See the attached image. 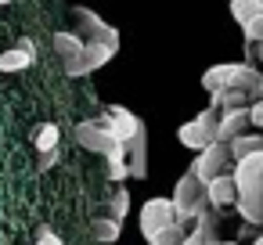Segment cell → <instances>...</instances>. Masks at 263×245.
I'll return each mask as SVG.
<instances>
[{
	"mask_svg": "<svg viewBox=\"0 0 263 245\" xmlns=\"http://www.w3.org/2000/svg\"><path fill=\"white\" fill-rule=\"evenodd\" d=\"M234 187H238V213L249 223H263V152H249L234 159Z\"/></svg>",
	"mask_w": 263,
	"mask_h": 245,
	"instance_id": "1",
	"label": "cell"
},
{
	"mask_svg": "<svg viewBox=\"0 0 263 245\" xmlns=\"http://www.w3.org/2000/svg\"><path fill=\"white\" fill-rule=\"evenodd\" d=\"M259 72L252 65H238V62H223V65H209L202 72V87L213 94V90H223V87H241L249 90V98L256 101L259 98Z\"/></svg>",
	"mask_w": 263,
	"mask_h": 245,
	"instance_id": "2",
	"label": "cell"
},
{
	"mask_svg": "<svg viewBox=\"0 0 263 245\" xmlns=\"http://www.w3.org/2000/svg\"><path fill=\"white\" fill-rule=\"evenodd\" d=\"M173 213H177V220L180 223H191V220H198L205 209H209V191H205V180H198L191 169L177 180V187H173Z\"/></svg>",
	"mask_w": 263,
	"mask_h": 245,
	"instance_id": "3",
	"label": "cell"
},
{
	"mask_svg": "<svg viewBox=\"0 0 263 245\" xmlns=\"http://www.w3.org/2000/svg\"><path fill=\"white\" fill-rule=\"evenodd\" d=\"M116 51H119V44H108V40H87L83 44V51L72 58V62H65V72L69 76H90L94 69H101V65H108L112 58H116Z\"/></svg>",
	"mask_w": 263,
	"mask_h": 245,
	"instance_id": "4",
	"label": "cell"
},
{
	"mask_svg": "<svg viewBox=\"0 0 263 245\" xmlns=\"http://www.w3.org/2000/svg\"><path fill=\"white\" fill-rule=\"evenodd\" d=\"M227 162H234V155H231V144L227 141H213V144H205L202 152H198V159L191 162V173L198 177V180H213L216 173H223L227 169Z\"/></svg>",
	"mask_w": 263,
	"mask_h": 245,
	"instance_id": "5",
	"label": "cell"
},
{
	"mask_svg": "<svg viewBox=\"0 0 263 245\" xmlns=\"http://www.w3.org/2000/svg\"><path fill=\"white\" fill-rule=\"evenodd\" d=\"M216 116H213V108L209 112H202L198 119H191V123H184L180 130H177V141L184 144V148H195V152H202L205 144H213L216 141Z\"/></svg>",
	"mask_w": 263,
	"mask_h": 245,
	"instance_id": "6",
	"label": "cell"
},
{
	"mask_svg": "<svg viewBox=\"0 0 263 245\" xmlns=\"http://www.w3.org/2000/svg\"><path fill=\"white\" fill-rule=\"evenodd\" d=\"M177 213H173V198H148L141 205V234L152 238L155 231H162L166 223H173Z\"/></svg>",
	"mask_w": 263,
	"mask_h": 245,
	"instance_id": "7",
	"label": "cell"
},
{
	"mask_svg": "<svg viewBox=\"0 0 263 245\" xmlns=\"http://www.w3.org/2000/svg\"><path fill=\"white\" fill-rule=\"evenodd\" d=\"M76 33L83 36V40H108V44H119V33L105 22V18H98L90 8H76Z\"/></svg>",
	"mask_w": 263,
	"mask_h": 245,
	"instance_id": "8",
	"label": "cell"
},
{
	"mask_svg": "<svg viewBox=\"0 0 263 245\" xmlns=\"http://www.w3.org/2000/svg\"><path fill=\"white\" fill-rule=\"evenodd\" d=\"M101 119H105V123L112 126V134H116L119 141H130V137H134V134H137V130L144 126V123H141V119H137V116H134L130 108H123V105H108Z\"/></svg>",
	"mask_w": 263,
	"mask_h": 245,
	"instance_id": "9",
	"label": "cell"
},
{
	"mask_svg": "<svg viewBox=\"0 0 263 245\" xmlns=\"http://www.w3.org/2000/svg\"><path fill=\"white\" fill-rule=\"evenodd\" d=\"M126 166H130V177L134 180H144L148 177V134H144V126L126 141Z\"/></svg>",
	"mask_w": 263,
	"mask_h": 245,
	"instance_id": "10",
	"label": "cell"
},
{
	"mask_svg": "<svg viewBox=\"0 0 263 245\" xmlns=\"http://www.w3.org/2000/svg\"><path fill=\"white\" fill-rule=\"evenodd\" d=\"M249 126H252L249 123V108H223L220 112V123H216V141H234Z\"/></svg>",
	"mask_w": 263,
	"mask_h": 245,
	"instance_id": "11",
	"label": "cell"
},
{
	"mask_svg": "<svg viewBox=\"0 0 263 245\" xmlns=\"http://www.w3.org/2000/svg\"><path fill=\"white\" fill-rule=\"evenodd\" d=\"M205 191H209V205H213V209H223V205H231V202L238 198V187H234V177H231V173H216V177L205 184Z\"/></svg>",
	"mask_w": 263,
	"mask_h": 245,
	"instance_id": "12",
	"label": "cell"
},
{
	"mask_svg": "<svg viewBox=\"0 0 263 245\" xmlns=\"http://www.w3.org/2000/svg\"><path fill=\"white\" fill-rule=\"evenodd\" d=\"M213 98V108H249L252 105V98H249V90H241V87H223V90H213L209 94Z\"/></svg>",
	"mask_w": 263,
	"mask_h": 245,
	"instance_id": "13",
	"label": "cell"
},
{
	"mask_svg": "<svg viewBox=\"0 0 263 245\" xmlns=\"http://www.w3.org/2000/svg\"><path fill=\"white\" fill-rule=\"evenodd\" d=\"M33 54L36 51H29V47H8L4 54H0V72H22V69H29L33 65Z\"/></svg>",
	"mask_w": 263,
	"mask_h": 245,
	"instance_id": "14",
	"label": "cell"
},
{
	"mask_svg": "<svg viewBox=\"0 0 263 245\" xmlns=\"http://www.w3.org/2000/svg\"><path fill=\"white\" fill-rule=\"evenodd\" d=\"M51 44H54V54H58L62 62H72V58L83 51V44H87V40H83L80 33H54V36H51Z\"/></svg>",
	"mask_w": 263,
	"mask_h": 245,
	"instance_id": "15",
	"label": "cell"
},
{
	"mask_svg": "<svg viewBox=\"0 0 263 245\" xmlns=\"http://www.w3.org/2000/svg\"><path fill=\"white\" fill-rule=\"evenodd\" d=\"M231 15H234V22L245 29L256 15H263V0H231Z\"/></svg>",
	"mask_w": 263,
	"mask_h": 245,
	"instance_id": "16",
	"label": "cell"
},
{
	"mask_svg": "<svg viewBox=\"0 0 263 245\" xmlns=\"http://www.w3.org/2000/svg\"><path fill=\"white\" fill-rule=\"evenodd\" d=\"M231 144V155L234 159H241V155H249V152H263V134H238L234 141H227Z\"/></svg>",
	"mask_w": 263,
	"mask_h": 245,
	"instance_id": "17",
	"label": "cell"
},
{
	"mask_svg": "<svg viewBox=\"0 0 263 245\" xmlns=\"http://www.w3.org/2000/svg\"><path fill=\"white\" fill-rule=\"evenodd\" d=\"M90 231H94V238H98V241H105V245H112V241L119 238V220H116L112 213H108V216H98Z\"/></svg>",
	"mask_w": 263,
	"mask_h": 245,
	"instance_id": "18",
	"label": "cell"
},
{
	"mask_svg": "<svg viewBox=\"0 0 263 245\" xmlns=\"http://www.w3.org/2000/svg\"><path fill=\"white\" fill-rule=\"evenodd\" d=\"M180 238H184V223L173 220V223H166L162 231H155V234L148 238V245H180Z\"/></svg>",
	"mask_w": 263,
	"mask_h": 245,
	"instance_id": "19",
	"label": "cell"
},
{
	"mask_svg": "<svg viewBox=\"0 0 263 245\" xmlns=\"http://www.w3.org/2000/svg\"><path fill=\"white\" fill-rule=\"evenodd\" d=\"M58 137H62V130H58L54 123H47V126H40V130H36V137H33V141H36V148H40V152H54V148H58Z\"/></svg>",
	"mask_w": 263,
	"mask_h": 245,
	"instance_id": "20",
	"label": "cell"
},
{
	"mask_svg": "<svg viewBox=\"0 0 263 245\" xmlns=\"http://www.w3.org/2000/svg\"><path fill=\"white\" fill-rule=\"evenodd\" d=\"M108 213H112L116 220H123V216L130 213V191L116 187V191H112V198H108Z\"/></svg>",
	"mask_w": 263,
	"mask_h": 245,
	"instance_id": "21",
	"label": "cell"
},
{
	"mask_svg": "<svg viewBox=\"0 0 263 245\" xmlns=\"http://www.w3.org/2000/svg\"><path fill=\"white\" fill-rule=\"evenodd\" d=\"M245 44H263V15H256L245 26Z\"/></svg>",
	"mask_w": 263,
	"mask_h": 245,
	"instance_id": "22",
	"label": "cell"
},
{
	"mask_svg": "<svg viewBox=\"0 0 263 245\" xmlns=\"http://www.w3.org/2000/svg\"><path fill=\"white\" fill-rule=\"evenodd\" d=\"M249 123H252L256 130H263V98H256V101L249 105Z\"/></svg>",
	"mask_w": 263,
	"mask_h": 245,
	"instance_id": "23",
	"label": "cell"
},
{
	"mask_svg": "<svg viewBox=\"0 0 263 245\" xmlns=\"http://www.w3.org/2000/svg\"><path fill=\"white\" fill-rule=\"evenodd\" d=\"M36 245H65L54 231H47V227H40V234H36Z\"/></svg>",
	"mask_w": 263,
	"mask_h": 245,
	"instance_id": "24",
	"label": "cell"
},
{
	"mask_svg": "<svg viewBox=\"0 0 263 245\" xmlns=\"http://www.w3.org/2000/svg\"><path fill=\"white\" fill-rule=\"evenodd\" d=\"M54 162H58V148L54 152H40V173H47Z\"/></svg>",
	"mask_w": 263,
	"mask_h": 245,
	"instance_id": "25",
	"label": "cell"
},
{
	"mask_svg": "<svg viewBox=\"0 0 263 245\" xmlns=\"http://www.w3.org/2000/svg\"><path fill=\"white\" fill-rule=\"evenodd\" d=\"M216 245H238V241H216Z\"/></svg>",
	"mask_w": 263,
	"mask_h": 245,
	"instance_id": "26",
	"label": "cell"
},
{
	"mask_svg": "<svg viewBox=\"0 0 263 245\" xmlns=\"http://www.w3.org/2000/svg\"><path fill=\"white\" fill-rule=\"evenodd\" d=\"M252 245H263V234H259V238H256V241H252Z\"/></svg>",
	"mask_w": 263,
	"mask_h": 245,
	"instance_id": "27",
	"label": "cell"
},
{
	"mask_svg": "<svg viewBox=\"0 0 263 245\" xmlns=\"http://www.w3.org/2000/svg\"><path fill=\"white\" fill-rule=\"evenodd\" d=\"M0 4H11V0H0Z\"/></svg>",
	"mask_w": 263,
	"mask_h": 245,
	"instance_id": "28",
	"label": "cell"
}]
</instances>
